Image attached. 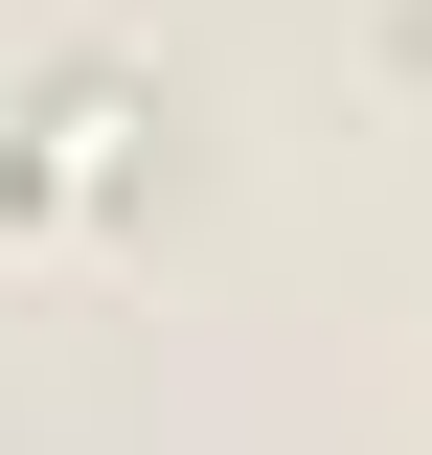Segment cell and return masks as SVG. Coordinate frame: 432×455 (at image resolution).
Listing matches in <instances>:
<instances>
[]
</instances>
